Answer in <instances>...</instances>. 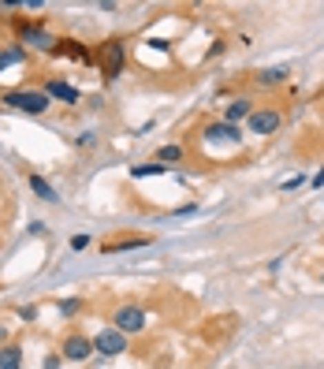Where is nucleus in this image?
<instances>
[{
    "label": "nucleus",
    "instance_id": "2",
    "mask_svg": "<svg viewBox=\"0 0 324 369\" xmlns=\"http://www.w3.org/2000/svg\"><path fill=\"white\" fill-rule=\"evenodd\" d=\"M0 105L4 108H12V112H19V116H45L52 108V101H49V94L38 86H19V90H4L0 94Z\"/></svg>",
    "mask_w": 324,
    "mask_h": 369
},
{
    "label": "nucleus",
    "instance_id": "4",
    "mask_svg": "<svg viewBox=\"0 0 324 369\" xmlns=\"http://www.w3.org/2000/svg\"><path fill=\"white\" fill-rule=\"evenodd\" d=\"M280 127H283V112L276 105H257L254 116L246 119V134H254V138H272Z\"/></svg>",
    "mask_w": 324,
    "mask_h": 369
},
{
    "label": "nucleus",
    "instance_id": "14",
    "mask_svg": "<svg viewBox=\"0 0 324 369\" xmlns=\"http://www.w3.org/2000/svg\"><path fill=\"white\" fill-rule=\"evenodd\" d=\"M187 146L183 142H168V146H161V150H156V164H164V168H168V164H187Z\"/></svg>",
    "mask_w": 324,
    "mask_h": 369
},
{
    "label": "nucleus",
    "instance_id": "7",
    "mask_svg": "<svg viewBox=\"0 0 324 369\" xmlns=\"http://www.w3.org/2000/svg\"><path fill=\"white\" fill-rule=\"evenodd\" d=\"M60 355H63V362H90V358L97 355L94 336H86V332H68V336L60 339Z\"/></svg>",
    "mask_w": 324,
    "mask_h": 369
},
{
    "label": "nucleus",
    "instance_id": "17",
    "mask_svg": "<svg viewBox=\"0 0 324 369\" xmlns=\"http://www.w3.org/2000/svg\"><path fill=\"white\" fill-rule=\"evenodd\" d=\"M57 310L63 313V317H79V313L86 310V302L82 299H63V302H57Z\"/></svg>",
    "mask_w": 324,
    "mask_h": 369
},
{
    "label": "nucleus",
    "instance_id": "26",
    "mask_svg": "<svg viewBox=\"0 0 324 369\" xmlns=\"http://www.w3.org/2000/svg\"><path fill=\"white\" fill-rule=\"evenodd\" d=\"M321 283H324V276H321Z\"/></svg>",
    "mask_w": 324,
    "mask_h": 369
},
{
    "label": "nucleus",
    "instance_id": "25",
    "mask_svg": "<svg viewBox=\"0 0 324 369\" xmlns=\"http://www.w3.org/2000/svg\"><path fill=\"white\" fill-rule=\"evenodd\" d=\"M0 343H8V328L4 325H0Z\"/></svg>",
    "mask_w": 324,
    "mask_h": 369
},
{
    "label": "nucleus",
    "instance_id": "9",
    "mask_svg": "<svg viewBox=\"0 0 324 369\" xmlns=\"http://www.w3.org/2000/svg\"><path fill=\"white\" fill-rule=\"evenodd\" d=\"M254 108H257V101L250 97V94H239V97H231L227 105H224V123H235V127H243L250 116H254Z\"/></svg>",
    "mask_w": 324,
    "mask_h": 369
},
{
    "label": "nucleus",
    "instance_id": "15",
    "mask_svg": "<svg viewBox=\"0 0 324 369\" xmlns=\"http://www.w3.org/2000/svg\"><path fill=\"white\" fill-rule=\"evenodd\" d=\"M26 60H30V52L23 45H0V71L15 68V63H26Z\"/></svg>",
    "mask_w": 324,
    "mask_h": 369
},
{
    "label": "nucleus",
    "instance_id": "12",
    "mask_svg": "<svg viewBox=\"0 0 324 369\" xmlns=\"http://www.w3.org/2000/svg\"><path fill=\"white\" fill-rule=\"evenodd\" d=\"M287 79H291V68H261V71L254 75V82H257L261 90H276V86H283Z\"/></svg>",
    "mask_w": 324,
    "mask_h": 369
},
{
    "label": "nucleus",
    "instance_id": "3",
    "mask_svg": "<svg viewBox=\"0 0 324 369\" xmlns=\"http://www.w3.org/2000/svg\"><path fill=\"white\" fill-rule=\"evenodd\" d=\"M97 63H101L105 82H116L119 75H123V68H127V41L123 38H108L105 45H101V52H97Z\"/></svg>",
    "mask_w": 324,
    "mask_h": 369
},
{
    "label": "nucleus",
    "instance_id": "16",
    "mask_svg": "<svg viewBox=\"0 0 324 369\" xmlns=\"http://www.w3.org/2000/svg\"><path fill=\"white\" fill-rule=\"evenodd\" d=\"M0 369H23V347L19 343L0 347Z\"/></svg>",
    "mask_w": 324,
    "mask_h": 369
},
{
    "label": "nucleus",
    "instance_id": "19",
    "mask_svg": "<svg viewBox=\"0 0 324 369\" xmlns=\"http://www.w3.org/2000/svg\"><path fill=\"white\" fill-rule=\"evenodd\" d=\"M75 146H79V150H94V146H97V134H94V131H82V134H75Z\"/></svg>",
    "mask_w": 324,
    "mask_h": 369
},
{
    "label": "nucleus",
    "instance_id": "20",
    "mask_svg": "<svg viewBox=\"0 0 324 369\" xmlns=\"http://www.w3.org/2000/svg\"><path fill=\"white\" fill-rule=\"evenodd\" d=\"M15 317L26 321V325H34V321H38V306H19V310H15Z\"/></svg>",
    "mask_w": 324,
    "mask_h": 369
},
{
    "label": "nucleus",
    "instance_id": "24",
    "mask_svg": "<svg viewBox=\"0 0 324 369\" xmlns=\"http://www.w3.org/2000/svg\"><path fill=\"white\" fill-rule=\"evenodd\" d=\"M313 187H324V168H321L317 175H313Z\"/></svg>",
    "mask_w": 324,
    "mask_h": 369
},
{
    "label": "nucleus",
    "instance_id": "13",
    "mask_svg": "<svg viewBox=\"0 0 324 369\" xmlns=\"http://www.w3.org/2000/svg\"><path fill=\"white\" fill-rule=\"evenodd\" d=\"M150 246V235H127V239H112V243L101 246V254H123V250H142Z\"/></svg>",
    "mask_w": 324,
    "mask_h": 369
},
{
    "label": "nucleus",
    "instance_id": "11",
    "mask_svg": "<svg viewBox=\"0 0 324 369\" xmlns=\"http://www.w3.org/2000/svg\"><path fill=\"white\" fill-rule=\"evenodd\" d=\"M26 187L34 190V195H38L41 201H49V206H60V195H57V187H52L49 179H45L41 172H30L26 175Z\"/></svg>",
    "mask_w": 324,
    "mask_h": 369
},
{
    "label": "nucleus",
    "instance_id": "8",
    "mask_svg": "<svg viewBox=\"0 0 324 369\" xmlns=\"http://www.w3.org/2000/svg\"><path fill=\"white\" fill-rule=\"evenodd\" d=\"M94 347H97V355H105V358H119L127 350V336L119 328H112V325H105L94 336Z\"/></svg>",
    "mask_w": 324,
    "mask_h": 369
},
{
    "label": "nucleus",
    "instance_id": "1",
    "mask_svg": "<svg viewBox=\"0 0 324 369\" xmlns=\"http://www.w3.org/2000/svg\"><path fill=\"white\" fill-rule=\"evenodd\" d=\"M12 30H15V38H19V45L26 52L34 49V52H49V57H57V52H60V38L41 19H23V15H15Z\"/></svg>",
    "mask_w": 324,
    "mask_h": 369
},
{
    "label": "nucleus",
    "instance_id": "23",
    "mask_svg": "<svg viewBox=\"0 0 324 369\" xmlns=\"http://www.w3.org/2000/svg\"><path fill=\"white\" fill-rule=\"evenodd\" d=\"M294 187H302V175H294V179H283V190H294Z\"/></svg>",
    "mask_w": 324,
    "mask_h": 369
},
{
    "label": "nucleus",
    "instance_id": "21",
    "mask_svg": "<svg viewBox=\"0 0 324 369\" xmlns=\"http://www.w3.org/2000/svg\"><path fill=\"white\" fill-rule=\"evenodd\" d=\"M90 243H94L90 235H71V250H86Z\"/></svg>",
    "mask_w": 324,
    "mask_h": 369
},
{
    "label": "nucleus",
    "instance_id": "5",
    "mask_svg": "<svg viewBox=\"0 0 324 369\" xmlns=\"http://www.w3.org/2000/svg\"><path fill=\"white\" fill-rule=\"evenodd\" d=\"M145 325H150V313H145V306H138V302H123V306L112 310V328H119L123 336L145 332Z\"/></svg>",
    "mask_w": 324,
    "mask_h": 369
},
{
    "label": "nucleus",
    "instance_id": "18",
    "mask_svg": "<svg viewBox=\"0 0 324 369\" xmlns=\"http://www.w3.org/2000/svg\"><path fill=\"white\" fill-rule=\"evenodd\" d=\"M161 172H168V168H164V164H134V168H131V175H134V179H145V175H161Z\"/></svg>",
    "mask_w": 324,
    "mask_h": 369
},
{
    "label": "nucleus",
    "instance_id": "10",
    "mask_svg": "<svg viewBox=\"0 0 324 369\" xmlns=\"http://www.w3.org/2000/svg\"><path fill=\"white\" fill-rule=\"evenodd\" d=\"M45 94H49V101H63V105H79V90L71 86V82H63V79H45Z\"/></svg>",
    "mask_w": 324,
    "mask_h": 369
},
{
    "label": "nucleus",
    "instance_id": "6",
    "mask_svg": "<svg viewBox=\"0 0 324 369\" xmlns=\"http://www.w3.org/2000/svg\"><path fill=\"white\" fill-rule=\"evenodd\" d=\"M198 138H201V142H216V146H239L246 138V131H243V127H235V123H224V119H205Z\"/></svg>",
    "mask_w": 324,
    "mask_h": 369
},
{
    "label": "nucleus",
    "instance_id": "22",
    "mask_svg": "<svg viewBox=\"0 0 324 369\" xmlns=\"http://www.w3.org/2000/svg\"><path fill=\"white\" fill-rule=\"evenodd\" d=\"M60 362H63V355H45L41 369H60Z\"/></svg>",
    "mask_w": 324,
    "mask_h": 369
}]
</instances>
